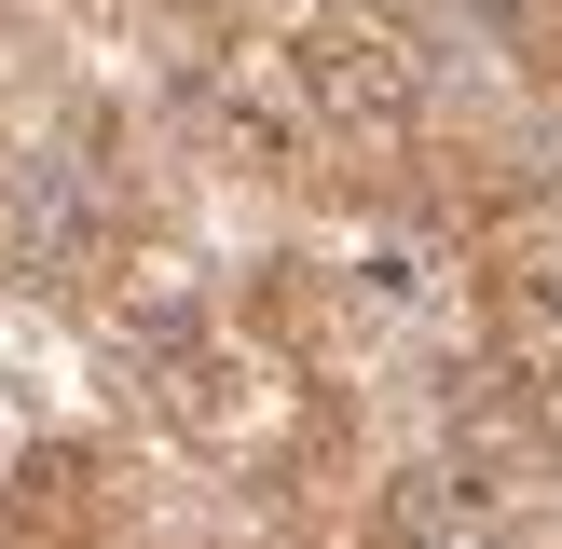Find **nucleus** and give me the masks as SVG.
<instances>
[{"label":"nucleus","instance_id":"nucleus-1","mask_svg":"<svg viewBox=\"0 0 562 549\" xmlns=\"http://www.w3.org/2000/svg\"><path fill=\"white\" fill-rule=\"evenodd\" d=\"M439 42L453 27L412 14V0H274L220 55L165 69V124L234 192H274V206H316V220H398L412 165L453 124Z\"/></svg>","mask_w":562,"mask_h":549},{"label":"nucleus","instance_id":"nucleus-2","mask_svg":"<svg viewBox=\"0 0 562 549\" xmlns=\"http://www.w3.org/2000/svg\"><path fill=\"white\" fill-rule=\"evenodd\" d=\"M0 274L82 329H110L137 289L179 274V192H165V152L137 110L55 97L0 137Z\"/></svg>","mask_w":562,"mask_h":549},{"label":"nucleus","instance_id":"nucleus-3","mask_svg":"<svg viewBox=\"0 0 562 549\" xmlns=\"http://www.w3.org/2000/svg\"><path fill=\"white\" fill-rule=\"evenodd\" d=\"M0 549H151V494L137 453L97 426H55L0 467Z\"/></svg>","mask_w":562,"mask_h":549},{"label":"nucleus","instance_id":"nucleus-4","mask_svg":"<svg viewBox=\"0 0 562 549\" xmlns=\"http://www.w3.org/2000/svg\"><path fill=\"white\" fill-rule=\"evenodd\" d=\"M439 27H453V42L481 55L494 82L562 97V0H439Z\"/></svg>","mask_w":562,"mask_h":549}]
</instances>
